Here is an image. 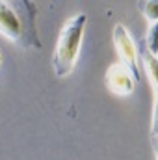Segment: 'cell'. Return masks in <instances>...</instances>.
Returning <instances> with one entry per match:
<instances>
[{"mask_svg": "<svg viewBox=\"0 0 158 160\" xmlns=\"http://www.w3.org/2000/svg\"><path fill=\"white\" fill-rule=\"evenodd\" d=\"M151 147H153V153H155V160H158V136L151 138Z\"/></svg>", "mask_w": 158, "mask_h": 160, "instance_id": "obj_9", "label": "cell"}, {"mask_svg": "<svg viewBox=\"0 0 158 160\" xmlns=\"http://www.w3.org/2000/svg\"><path fill=\"white\" fill-rule=\"evenodd\" d=\"M0 65H2V52H0Z\"/></svg>", "mask_w": 158, "mask_h": 160, "instance_id": "obj_10", "label": "cell"}, {"mask_svg": "<svg viewBox=\"0 0 158 160\" xmlns=\"http://www.w3.org/2000/svg\"><path fill=\"white\" fill-rule=\"evenodd\" d=\"M136 82H138V78L132 75V71L119 62L112 63L104 73V84H106L108 91L117 97H130L134 93Z\"/></svg>", "mask_w": 158, "mask_h": 160, "instance_id": "obj_4", "label": "cell"}, {"mask_svg": "<svg viewBox=\"0 0 158 160\" xmlns=\"http://www.w3.org/2000/svg\"><path fill=\"white\" fill-rule=\"evenodd\" d=\"M112 36H114L112 39H114L116 52L119 56V63L128 67L132 71V75L140 80V48L136 47V43L132 39V34L126 30L125 24L117 22L114 26Z\"/></svg>", "mask_w": 158, "mask_h": 160, "instance_id": "obj_3", "label": "cell"}, {"mask_svg": "<svg viewBox=\"0 0 158 160\" xmlns=\"http://www.w3.org/2000/svg\"><path fill=\"white\" fill-rule=\"evenodd\" d=\"M37 8L30 0H0V34L22 48L39 50L37 34Z\"/></svg>", "mask_w": 158, "mask_h": 160, "instance_id": "obj_1", "label": "cell"}, {"mask_svg": "<svg viewBox=\"0 0 158 160\" xmlns=\"http://www.w3.org/2000/svg\"><path fill=\"white\" fill-rule=\"evenodd\" d=\"M140 62H141V67L147 75V78L151 82V88H153V93H155V101L158 102V60L145 48L143 41L140 43Z\"/></svg>", "mask_w": 158, "mask_h": 160, "instance_id": "obj_5", "label": "cell"}, {"mask_svg": "<svg viewBox=\"0 0 158 160\" xmlns=\"http://www.w3.org/2000/svg\"><path fill=\"white\" fill-rule=\"evenodd\" d=\"M138 9L151 24L158 22V0H140Z\"/></svg>", "mask_w": 158, "mask_h": 160, "instance_id": "obj_6", "label": "cell"}, {"mask_svg": "<svg viewBox=\"0 0 158 160\" xmlns=\"http://www.w3.org/2000/svg\"><path fill=\"white\" fill-rule=\"evenodd\" d=\"M86 22H87L86 13H77L63 22L52 56V69L56 78H65L75 71L84 39Z\"/></svg>", "mask_w": 158, "mask_h": 160, "instance_id": "obj_2", "label": "cell"}, {"mask_svg": "<svg viewBox=\"0 0 158 160\" xmlns=\"http://www.w3.org/2000/svg\"><path fill=\"white\" fill-rule=\"evenodd\" d=\"M158 136V102L153 104V118H151V138Z\"/></svg>", "mask_w": 158, "mask_h": 160, "instance_id": "obj_8", "label": "cell"}, {"mask_svg": "<svg viewBox=\"0 0 158 160\" xmlns=\"http://www.w3.org/2000/svg\"><path fill=\"white\" fill-rule=\"evenodd\" d=\"M143 45H145V48L158 60V22L149 26V30H147V34L143 38Z\"/></svg>", "mask_w": 158, "mask_h": 160, "instance_id": "obj_7", "label": "cell"}]
</instances>
